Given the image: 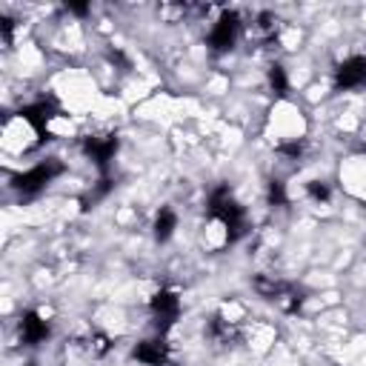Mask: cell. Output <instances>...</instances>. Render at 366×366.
<instances>
[{
	"mask_svg": "<svg viewBox=\"0 0 366 366\" xmlns=\"http://www.w3.org/2000/svg\"><path fill=\"white\" fill-rule=\"evenodd\" d=\"M363 152H366V143H363Z\"/></svg>",
	"mask_w": 366,
	"mask_h": 366,
	"instance_id": "obj_17",
	"label": "cell"
},
{
	"mask_svg": "<svg viewBox=\"0 0 366 366\" xmlns=\"http://www.w3.org/2000/svg\"><path fill=\"white\" fill-rule=\"evenodd\" d=\"M17 329H20V340H23L26 346H37V343H43V340L49 337V332H51L49 323H46L37 312H23Z\"/></svg>",
	"mask_w": 366,
	"mask_h": 366,
	"instance_id": "obj_7",
	"label": "cell"
},
{
	"mask_svg": "<svg viewBox=\"0 0 366 366\" xmlns=\"http://www.w3.org/2000/svg\"><path fill=\"white\" fill-rule=\"evenodd\" d=\"M209 337L214 340V343H229L232 340V326H229V320H223L220 315H214L212 320H209Z\"/></svg>",
	"mask_w": 366,
	"mask_h": 366,
	"instance_id": "obj_11",
	"label": "cell"
},
{
	"mask_svg": "<svg viewBox=\"0 0 366 366\" xmlns=\"http://www.w3.org/2000/svg\"><path fill=\"white\" fill-rule=\"evenodd\" d=\"M134 360H140L143 366H166V360H169V346H166L160 337L140 340V343L134 346Z\"/></svg>",
	"mask_w": 366,
	"mask_h": 366,
	"instance_id": "obj_9",
	"label": "cell"
},
{
	"mask_svg": "<svg viewBox=\"0 0 366 366\" xmlns=\"http://www.w3.org/2000/svg\"><path fill=\"white\" fill-rule=\"evenodd\" d=\"M149 306H152V315H154V323H157L160 332H166L177 320V315H180V297L174 292H169V289L154 292Z\"/></svg>",
	"mask_w": 366,
	"mask_h": 366,
	"instance_id": "obj_4",
	"label": "cell"
},
{
	"mask_svg": "<svg viewBox=\"0 0 366 366\" xmlns=\"http://www.w3.org/2000/svg\"><path fill=\"white\" fill-rule=\"evenodd\" d=\"M89 346L94 349V355H103V352H109V337H106V335H100V332H92Z\"/></svg>",
	"mask_w": 366,
	"mask_h": 366,
	"instance_id": "obj_16",
	"label": "cell"
},
{
	"mask_svg": "<svg viewBox=\"0 0 366 366\" xmlns=\"http://www.w3.org/2000/svg\"><path fill=\"white\" fill-rule=\"evenodd\" d=\"M237 31H240V17L234 11H223L209 31V49L212 51H229L237 40Z\"/></svg>",
	"mask_w": 366,
	"mask_h": 366,
	"instance_id": "obj_3",
	"label": "cell"
},
{
	"mask_svg": "<svg viewBox=\"0 0 366 366\" xmlns=\"http://www.w3.org/2000/svg\"><path fill=\"white\" fill-rule=\"evenodd\" d=\"M277 152H280L283 157H289V160H300V154H303V143H300V140H292V143L277 146Z\"/></svg>",
	"mask_w": 366,
	"mask_h": 366,
	"instance_id": "obj_15",
	"label": "cell"
},
{
	"mask_svg": "<svg viewBox=\"0 0 366 366\" xmlns=\"http://www.w3.org/2000/svg\"><path fill=\"white\" fill-rule=\"evenodd\" d=\"M174 229H177V214H174V209L163 206L157 212V217H154V237L163 243V240H169L174 234Z\"/></svg>",
	"mask_w": 366,
	"mask_h": 366,
	"instance_id": "obj_10",
	"label": "cell"
},
{
	"mask_svg": "<svg viewBox=\"0 0 366 366\" xmlns=\"http://www.w3.org/2000/svg\"><path fill=\"white\" fill-rule=\"evenodd\" d=\"M209 214L226 226V237H229V240H237V237L246 234V212H243V206L232 197L229 186H217V189L209 194Z\"/></svg>",
	"mask_w": 366,
	"mask_h": 366,
	"instance_id": "obj_1",
	"label": "cell"
},
{
	"mask_svg": "<svg viewBox=\"0 0 366 366\" xmlns=\"http://www.w3.org/2000/svg\"><path fill=\"white\" fill-rule=\"evenodd\" d=\"M83 152L94 160V166H97L100 172H106L109 160H112L114 152H117V137H114V134H89V137L83 140Z\"/></svg>",
	"mask_w": 366,
	"mask_h": 366,
	"instance_id": "obj_5",
	"label": "cell"
},
{
	"mask_svg": "<svg viewBox=\"0 0 366 366\" xmlns=\"http://www.w3.org/2000/svg\"><path fill=\"white\" fill-rule=\"evenodd\" d=\"M306 192H309V197H312V200H317V203H326V200H329V194H332V189H329L323 180H309Z\"/></svg>",
	"mask_w": 366,
	"mask_h": 366,
	"instance_id": "obj_14",
	"label": "cell"
},
{
	"mask_svg": "<svg viewBox=\"0 0 366 366\" xmlns=\"http://www.w3.org/2000/svg\"><path fill=\"white\" fill-rule=\"evenodd\" d=\"M60 172H63V163H60L57 157H49V160H43V163L31 166L29 172L14 174V177H11V186H14L20 194H37V192L46 189Z\"/></svg>",
	"mask_w": 366,
	"mask_h": 366,
	"instance_id": "obj_2",
	"label": "cell"
},
{
	"mask_svg": "<svg viewBox=\"0 0 366 366\" xmlns=\"http://www.w3.org/2000/svg\"><path fill=\"white\" fill-rule=\"evenodd\" d=\"M360 83H366V54H355L335 69V86L337 89H355Z\"/></svg>",
	"mask_w": 366,
	"mask_h": 366,
	"instance_id": "obj_6",
	"label": "cell"
},
{
	"mask_svg": "<svg viewBox=\"0 0 366 366\" xmlns=\"http://www.w3.org/2000/svg\"><path fill=\"white\" fill-rule=\"evenodd\" d=\"M269 83H272V89H274L277 94H283V92L289 89V80H286L283 66H272V69H269Z\"/></svg>",
	"mask_w": 366,
	"mask_h": 366,
	"instance_id": "obj_13",
	"label": "cell"
},
{
	"mask_svg": "<svg viewBox=\"0 0 366 366\" xmlns=\"http://www.w3.org/2000/svg\"><path fill=\"white\" fill-rule=\"evenodd\" d=\"M266 197H269V203L272 206H286V189H283V183L280 180H269V189H266Z\"/></svg>",
	"mask_w": 366,
	"mask_h": 366,
	"instance_id": "obj_12",
	"label": "cell"
},
{
	"mask_svg": "<svg viewBox=\"0 0 366 366\" xmlns=\"http://www.w3.org/2000/svg\"><path fill=\"white\" fill-rule=\"evenodd\" d=\"M54 112H57V109H54V103H51V100H34V103H29V106H23V109H20V117H23V120H26V123H29V126L43 137V134H46V126H49V120L54 117Z\"/></svg>",
	"mask_w": 366,
	"mask_h": 366,
	"instance_id": "obj_8",
	"label": "cell"
},
{
	"mask_svg": "<svg viewBox=\"0 0 366 366\" xmlns=\"http://www.w3.org/2000/svg\"><path fill=\"white\" fill-rule=\"evenodd\" d=\"M29 366H34V363H29Z\"/></svg>",
	"mask_w": 366,
	"mask_h": 366,
	"instance_id": "obj_18",
	"label": "cell"
}]
</instances>
